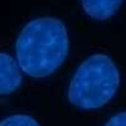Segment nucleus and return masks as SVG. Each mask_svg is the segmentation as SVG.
<instances>
[{
  "label": "nucleus",
  "instance_id": "obj_1",
  "mask_svg": "<svg viewBox=\"0 0 126 126\" xmlns=\"http://www.w3.org/2000/svg\"><path fill=\"white\" fill-rule=\"evenodd\" d=\"M69 38L64 23L58 18H37L24 25L15 42L16 62L33 78H46L64 63Z\"/></svg>",
  "mask_w": 126,
  "mask_h": 126
},
{
  "label": "nucleus",
  "instance_id": "obj_2",
  "mask_svg": "<svg viewBox=\"0 0 126 126\" xmlns=\"http://www.w3.org/2000/svg\"><path fill=\"white\" fill-rule=\"evenodd\" d=\"M120 86V73L113 61L102 53L86 58L69 82L68 101L82 110H97L109 103Z\"/></svg>",
  "mask_w": 126,
  "mask_h": 126
},
{
  "label": "nucleus",
  "instance_id": "obj_3",
  "mask_svg": "<svg viewBox=\"0 0 126 126\" xmlns=\"http://www.w3.org/2000/svg\"><path fill=\"white\" fill-rule=\"evenodd\" d=\"M23 82L18 62L8 53L0 52V96L15 92Z\"/></svg>",
  "mask_w": 126,
  "mask_h": 126
},
{
  "label": "nucleus",
  "instance_id": "obj_4",
  "mask_svg": "<svg viewBox=\"0 0 126 126\" xmlns=\"http://www.w3.org/2000/svg\"><path fill=\"white\" fill-rule=\"evenodd\" d=\"M122 1L124 0H81V4L88 16L96 20H106L117 13Z\"/></svg>",
  "mask_w": 126,
  "mask_h": 126
},
{
  "label": "nucleus",
  "instance_id": "obj_5",
  "mask_svg": "<svg viewBox=\"0 0 126 126\" xmlns=\"http://www.w3.org/2000/svg\"><path fill=\"white\" fill-rule=\"evenodd\" d=\"M0 126H40V125L34 117L29 116V115L16 113L0 120Z\"/></svg>",
  "mask_w": 126,
  "mask_h": 126
},
{
  "label": "nucleus",
  "instance_id": "obj_6",
  "mask_svg": "<svg viewBox=\"0 0 126 126\" xmlns=\"http://www.w3.org/2000/svg\"><path fill=\"white\" fill-rule=\"evenodd\" d=\"M105 126H126V111L119 112L115 116H112Z\"/></svg>",
  "mask_w": 126,
  "mask_h": 126
}]
</instances>
